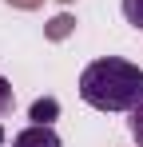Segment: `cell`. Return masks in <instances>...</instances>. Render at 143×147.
<instances>
[{
	"mask_svg": "<svg viewBox=\"0 0 143 147\" xmlns=\"http://www.w3.org/2000/svg\"><path fill=\"white\" fill-rule=\"evenodd\" d=\"M68 24H72L68 16H60V20H56V24H52V36H64V32H68Z\"/></svg>",
	"mask_w": 143,
	"mask_h": 147,
	"instance_id": "cell-7",
	"label": "cell"
},
{
	"mask_svg": "<svg viewBox=\"0 0 143 147\" xmlns=\"http://www.w3.org/2000/svg\"><path fill=\"white\" fill-rule=\"evenodd\" d=\"M56 115H60V103H56L52 96H44V99L32 103V123H52Z\"/></svg>",
	"mask_w": 143,
	"mask_h": 147,
	"instance_id": "cell-3",
	"label": "cell"
},
{
	"mask_svg": "<svg viewBox=\"0 0 143 147\" xmlns=\"http://www.w3.org/2000/svg\"><path fill=\"white\" fill-rule=\"evenodd\" d=\"M80 99L95 111H131L143 103V72L139 64L103 56L80 72Z\"/></svg>",
	"mask_w": 143,
	"mask_h": 147,
	"instance_id": "cell-1",
	"label": "cell"
},
{
	"mask_svg": "<svg viewBox=\"0 0 143 147\" xmlns=\"http://www.w3.org/2000/svg\"><path fill=\"white\" fill-rule=\"evenodd\" d=\"M123 20L143 32V0H123Z\"/></svg>",
	"mask_w": 143,
	"mask_h": 147,
	"instance_id": "cell-4",
	"label": "cell"
},
{
	"mask_svg": "<svg viewBox=\"0 0 143 147\" xmlns=\"http://www.w3.org/2000/svg\"><path fill=\"white\" fill-rule=\"evenodd\" d=\"M12 103H16V92H12V84L0 76V115H8V111H12Z\"/></svg>",
	"mask_w": 143,
	"mask_h": 147,
	"instance_id": "cell-6",
	"label": "cell"
},
{
	"mask_svg": "<svg viewBox=\"0 0 143 147\" xmlns=\"http://www.w3.org/2000/svg\"><path fill=\"white\" fill-rule=\"evenodd\" d=\"M0 143H4V123H0Z\"/></svg>",
	"mask_w": 143,
	"mask_h": 147,
	"instance_id": "cell-8",
	"label": "cell"
},
{
	"mask_svg": "<svg viewBox=\"0 0 143 147\" xmlns=\"http://www.w3.org/2000/svg\"><path fill=\"white\" fill-rule=\"evenodd\" d=\"M12 147H64V143L52 131V123H32V127H24L20 135L12 139Z\"/></svg>",
	"mask_w": 143,
	"mask_h": 147,
	"instance_id": "cell-2",
	"label": "cell"
},
{
	"mask_svg": "<svg viewBox=\"0 0 143 147\" xmlns=\"http://www.w3.org/2000/svg\"><path fill=\"white\" fill-rule=\"evenodd\" d=\"M127 127H131V139H135V147H143V103H139V107H131V119H127Z\"/></svg>",
	"mask_w": 143,
	"mask_h": 147,
	"instance_id": "cell-5",
	"label": "cell"
}]
</instances>
